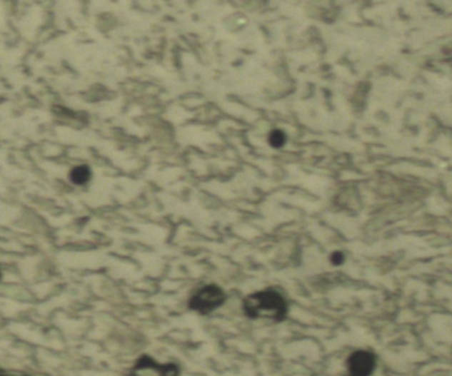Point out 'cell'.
I'll list each match as a JSON object with an SVG mask.
<instances>
[{"mask_svg": "<svg viewBox=\"0 0 452 376\" xmlns=\"http://www.w3.org/2000/svg\"><path fill=\"white\" fill-rule=\"evenodd\" d=\"M91 177L89 166H80L71 169V181L76 185L86 184Z\"/></svg>", "mask_w": 452, "mask_h": 376, "instance_id": "obj_4", "label": "cell"}, {"mask_svg": "<svg viewBox=\"0 0 452 376\" xmlns=\"http://www.w3.org/2000/svg\"><path fill=\"white\" fill-rule=\"evenodd\" d=\"M243 310L248 318H267L274 322L283 321L288 312L287 301L275 290H261L243 301Z\"/></svg>", "mask_w": 452, "mask_h": 376, "instance_id": "obj_1", "label": "cell"}, {"mask_svg": "<svg viewBox=\"0 0 452 376\" xmlns=\"http://www.w3.org/2000/svg\"><path fill=\"white\" fill-rule=\"evenodd\" d=\"M268 143L274 148L283 147L284 143H286V133L283 131H281V130H274V131L270 132Z\"/></svg>", "mask_w": 452, "mask_h": 376, "instance_id": "obj_5", "label": "cell"}, {"mask_svg": "<svg viewBox=\"0 0 452 376\" xmlns=\"http://www.w3.org/2000/svg\"><path fill=\"white\" fill-rule=\"evenodd\" d=\"M331 260H332V263H333V264H340V263H341V260H343V256H341V254H338V253H336V254H333L332 255V256H331Z\"/></svg>", "mask_w": 452, "mask_h": 376, "instance_id": "obj_6", "label": "cell"}, {"mask_svg": "<svg viewBox=\"0 0 452 376\" xmlns=\"http://www.w3.org/2000/svg\"><path fill=\"white\" fill-rule=\"evenodd\" d=\"M180 370L174 363L160 365L149 355H142L131 368V376H179Z\"/></svg>", "mask_w": 452, "mask_h": 376, "instance_id": "obj_3", "label": "cell"}, {"mask_svg": "<svg viewBox=\"0 0 452 376\" xmlns=\"http://www.w3.org/2000/svg\"><path fill=\"white\" fill-rule=\"evenodd\" d=\"M226 301V295L217 285L199 289L189 300V308L200 315H209Z\"/></svg>", "mask_w": 452, "mask_h": 376, "instance_id": "obj_2", "label": "cell"}]
</instances>
